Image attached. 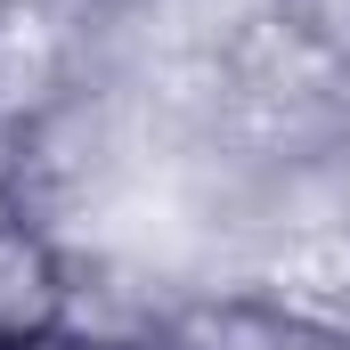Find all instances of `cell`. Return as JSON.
<instances>
[{"label":"cell","mask_w":350,"mask_h":350,"mask_svg":"<svg viewBox=\"0 0 350 350\" xmlns=\"http://www.w3.org/2000/svg\"><path fill=\"white\" fill-rule=\"evenodd\" d=\"M66 293H74V261L57 253V237L25 212L0 220V342H41L66 326Z\"/></svg>","instance_id":"cell-1"}]
</instances>
